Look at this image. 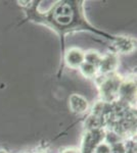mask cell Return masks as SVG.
I'll list each match as a JSON object with an SVG mask.
<instances>
[{
  "mask_svg": "<svg viewBox=\"0 0 137 153\" xmlns=\"http://www.w3.org/2000/svg\"><path fill=\"white\" fill-rule=\"evenodd\" d=\"M54 19L58 24L68 25L72 22L73 19V10L69 4L59 5L54 12Z\"/></svg>",
  "mask_w": 137,
  "mask_h": 153,
  "instance_id": "6da1fadb",
  "label": "cell"
},
{
  "mask_svg": "<svg viewBox=\"0 0 137 153\" xmlns=\"http://www.w3.org/2000/svg\"><path fill=\"white\" fill-rule=\"evenodd\" d=\"M103 133L97 130H94L89 133L86 136V140L85 143H84V150H85L84 152L86 153L87 151V153H90L92 151V149L97 145V143H99V141L103 138Z\"/></svg>",
  "mask_w": 137,
  "mask_h": 153,
  "instance_id": "7a4b0ae2",
  "label": "cell"
},
{
  "mask_svg": "<svg viewBox=\"0 0 137 153\" xmlns=\"http://www.w3.org/2000/svg\"><path fill=\"white\" fill-rule=\"evenodd\" d=\"M87 106H88L87 100L80 95H73L70 98V107L74 112H84L86 110Z\"/></svg>",
  "mask_w": 137,
  "mask_h": 153,
  "instance_id": "3957f363",
  "label": "cell"
},
{
  "mask_svg": "<svg viewBox=\"0 0 137 153\" xmlns=\"http://www.w3.org/2000/svg\"><path fill=\"white\" fill-rule=\"evenodd\" d=\"M66 59H67V62L69 63V65L73 66V68H77V66L82 65L84 55L79 49L73 48V49H70L68 51Z\"/></svg>",
  "mask_w": 137,
  "mask_h": 153,
  "instance_id": "277c9868",
  "label": "cell"
},
{
  "mask_svg": "<svg viewBox=\"0 0 137 153\" xmlns=\"http://www.w3.org/2000/svg\"><path fill=\"white\" fill-rule=\"evenodd\" d=\"M100 66L103 68V71H112L113 68L116 66V58L114 56H108L106 59L101 60L100 62Z\"/></svg>",
  "mask_w": 137,
  "mask_h": 153,
  "instance_id": "5b68a950",
  "label": "cell"
},
{
  "mask_svg": "<svg viewBox=\"0 0 137 153\" xmlns=\"http://www.w3.org/2000/svg\"><path fill=\"white\" fill-rule=\"evenodd\" d=\"M134 47V45L131 43L130 40L128 39H122V40L119 42V45H118V49L123 52H128V51L132 50Z\"/></svg>",
  "mask_w": 137,
  "mask_h": 153,
  "instance_id": "8992f818",
  "label": "cell"
},
{
  "mask_svg": "<svg viewBox=\"0 0 137 153\" xmlns=\"http://www.w3.org/2000/svg\"><path fill=\"white\" fill-rule=\"evenodd\" d=\"M82 71H83V74L85 76H91L94 75V73H95V66L86 62L85 65H83V66H82Z\"/></svg>",
  "mask_w": 137,
  "mask_h": 153,
  "instance_id": "52a82bcc",
  "label": "cell"
},
{
  "mask_svg": "<svg viewBox=\"0 0 137 153\" xmlns=\"http://www.w3.org/2000/svg\"><path fill=\"white\" fill-rule=\"evenodd\" d=\"M96 153H111V148L106 144H101L97 147Z\"/></svg>",
  "mask_w": 137,
  "mask_h": 153,
  "instance_id": "ba28073f",
  "label": "cell"
},
{
  "mask_svg": "<svg viewBox=\"0 0 137 153\" xmlns=\"http://www.w3.org/2000/svg\"><path fill=\"white\" fill-rule=\"evenodd\" d=\"M113 152L114 153H124L125 152V149H124V147L122 144H116L113 148Z\"/></svg>",
  "mask_w": 137,
  "mask_h": 153,
  "instance_id": "9c48e42d",
  "label": "cell"
},
{
  "mask_svg": "<svg viewBox=\"0 0 137 153\" xmlns=\"http://www.w3.org/2000/svg\"><path fill=\"white\" fill-rule=\"evenodd\" d=\"M66 153H78V152L74 151V150H70V151H68V152H66Z\"/></svg>",
  "mask_w": 137,
  "mask_h": 153,
  "instance_id": "30bf717a",
  "label": "cell"
}]
</instances>
